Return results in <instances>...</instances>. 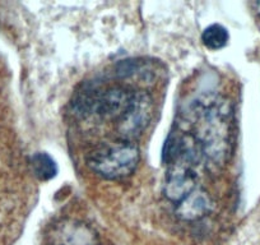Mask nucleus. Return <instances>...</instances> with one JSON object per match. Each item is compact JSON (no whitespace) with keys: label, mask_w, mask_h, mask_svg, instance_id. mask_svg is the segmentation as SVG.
<instances>
[{"label":"nucleus","mask_w":260,"mask_h":245,"mask_svg":"<svg viewBox=\"0 0 260 245\" xmlns=\"http://www.w3.org/2000/svg\"><path fill=\"white\" fill-rule=\"evenodd\" d=\"M199 117L197 143L211 161L221 162L229 154L231 142V109L227 102L214 101L204 107Z\"/></svg>","instance_id":"f257e3e1"},{"label":"nucleus","mask_w":260,"mask_h":245,"mask_svg":"<svg viewBox=\"0 0 260 245\" xmlns=\"http://www.w3.org/2000/svg\"><path fill=\"white\" fill-rule=\"evenodd\" d=\"M139 159L138 147L124 141L92 152L88 157V166L105 179H122L136 171Z\"/></svg>","instance_id":"f03ea898"},{"label":"nucleus","mask_w":260,"mask_h":245,"mask_svg":"<svg viewBox=\"0 0 260 245\" xmlns=\"http://www.w3.org/2000/svg\"><path fill=\"white\" fill-rule=\"evenodd\" d=\"M151 116V97L143 92H136L126 111L119 117L117 131H119L120 137L126 142H129V139L136 138L148 126Z\"/></svg>","instance_id":"7ed1b4c3"},{"label":"nucleus","mask_w":260,"mask_h":245,"mask_svg":"<svg viewBox=\"0 0 260 245\" xmlns=\"http://www.w3.org/2000/svg\"><path fill=\"white\" fill-rule=\"evenodd\" d=\"M49 245H99L91 227L77 221L60 222L49 235Z\"/></svg>","instance_id":"20e7f679"},{"label":"nucleus","mask_w":260,"mask_h":245,"mask_svg":"<svg viewBox=\"0 0 260 245\" xmlns=\"http://www.w3.org/2000/svg\"><path fill=\"white\" fill-rule=\"evenodd\" d=\"M209 208H211L209 197L203 191L197 188L176 204L177 216L186 221L202 219L203 216H206Z\"/></svg>","instance_id":"39448f33"},{"label":"nucleus","mask_w":260,"mask_h":245,"mask_svg":"<svg viewBox=\"0 0 260 245\" xmlns=\"http://www.w3.org/2000/svg\"><path fill=\"white\" fill-rule=\"evenodd\" d=\"M31 166L34 170V174L40 180H50L57 174L56 162L45 152H39V154H35L32 156Z\"/></svg>","instance_id":"423d86ee"},{"label":"nucleus","mask_w":260,"mask_h":245,"mask_svg":"<svg viewBox=\"0 0 260 245\" xmlns=\"http://www.w3.org/2000/svg\"><path fill=\"white\" fill-rule=\"evenodd\" d=\"M229 31L218 23L211 24L202 34V41L204 46L209 50H219L229 42Z\"/></svg>","instance_id":"0eeeda50"},{"label":"nucleus","mask_w":260,"mask_h":245,"mask_svg":"<svg viewBox=\"0 0 260 245\" xmlns=\"http://www.w3.org/2000/svg\"><path fill=\"white\" fill-rule=\"evenodd\" d=\"M254 7H255V9H256L257 13L260 14V3H255V4H254Z\"/></svg>","instance_id":"6e6552de"}]
</instances>
